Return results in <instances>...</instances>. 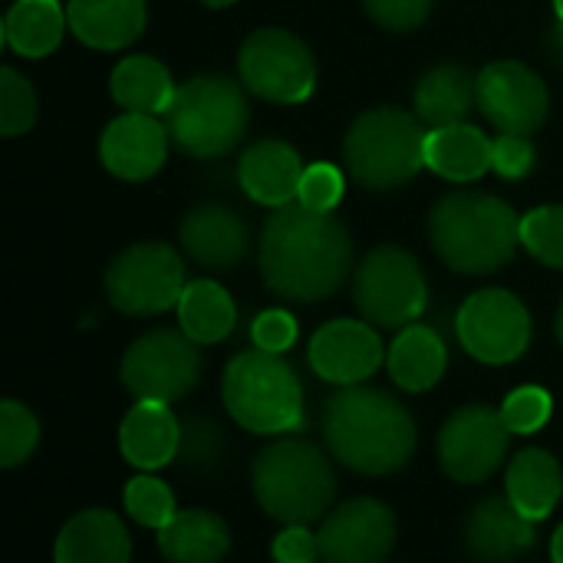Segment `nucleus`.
Instances as JSON below:
<instances>
[{
	"label": "nucleus",
	"instance_id": "nucleus-1",
	"mask_svg": "<svg viewBox=\"0 0 563 563\" xmlns=\"http://www.w3.org/2000/svg\"><path fill=\"white\" fill-rule=\"evenodd\" d=\"M353 267V241L333 211H310L300 201L277 208L261 238L264 284L297 303L327 300Z\"/></svg>",
	"mask_w": 563,
	"mask_h": 563
},
{
	"label": "nucleus",
	"instance_id": "nucleus-2",
	"mask_svg": "<svg viewBox=\"0 0 563 563\" xmlns=\"http://www.w3.org/2000/svg\"><path fill=\"white\" fill-rule=\"evenodd\" d=\"M323 442L330 455L356 475L383 478L399 472L416 452L409 409L373 386H343L323 406Z\"/></svg>",
	"mask_w": 563,
	"mask_h": 563
},
{
	"label": "nucleus",
	"instance_id": "nucleus-3",
	"mask_svg": "<svg viewBox=\"0 0 563 563\" xmlns=\"http://www.w3.org/2000/svg\"><path fill=\"white\" fill-rule=\"evenodd\" d=\"M435 254L459 274H492L515 261L521 218L495 195L452 191L429 214Z\"/></svg>",
	"mask_w": 563,
	"mask_h": 563
},
{
	"label": "nucleus",
	"instance_id": "nucleus-4",
	"mask_svg": "<svg viewBox=\"0 0 563 563\" xmlns=\"http://www.w3.org/2000/svg\"><path fill=\"white\" fill-rule=\"evenodd\" d=\"M257 505L280 525H313L336 498V475L327 452L307 439L271 442L251 468Z\"/></svg>",
	"mask_w": 563,
	"mask_h": 563
},
{
	"label": "nucleus",
	"instance_id": "nucleus-5",
	"mask_svg": "<svg viewBox=\"0 0 563 563\" xmlns=\"http://www.w3.org/2000/svg\"><path fill=\"white\" fill-rule=\"evenodd\" d=\"M221 399L231 419L254 435H294L307 426L303 383L297 369L284 356L257 346L228 363Z\"/></svg>",
	"mask_w": 563,
	"mask_h": 563
},
{
	"label": "nucleus",
	"instance_id": "nucleus-6",
	"mask_svg": "<svg viewBox=\"0 0 563 563\" xmlns=\"http://www.w3.org/2000/svg\"><path fill=\"white\" fill-rule=\"evenodd\" d=\"M162 122L178 152L191 158H221L244 139L251 106L238 79L201 73L175 89Z\"/></svg>",
	"mask_w": 563,
	"mask_h": 563
},
{
	"label": "nucleus",
	"instance_id": "nucleus-7",
	"mask_svg": "<svg viewBox=\"0 0 563 563\" xmlns=\"http://www.w3.org/2000/svg\"><path fill=\"white\" fill-rule=\"evenodd\" d=\"M426 135L412 112L389 106L369 109L343 139L346 172L373 191L402 188L426 165Z\"/></svg>",
	"mask_w": 563,
	"mask_h": 563
},
{
	"label": "nucleus",
	"instance_id": "nucleus-8",
	"mask_svg": "<svg viewBox=\"0 0 563 563\" xmlns=\"http://www.w3.org/2000/svg\"><path fill=\"white\" fill-rule=\"evenodd\" d=\"M353 300L356 310L366 317V323L389 327V330H406L412 327L426 303V277L419 261L402 251V247H376L363 257L353 277Z\"/></svg>",
	"mask_w": 563,
	"mask_h": 563
},
{
	"label": "nucleus",
	"instance_id": "nucleus-9",
	"mask_svg": "<svg viewBox=\"0 0 563 563\" xmlns=\"http://www.w3.org/2000/svg\"><path fill=\"white\" fill-rule=\"evenodd\" d=\"M185 287V264L178 251L162 241L125 247L106 271L109 303L129 317H152L178 307Z\"/></svg>",
	"mask_w": 563,
	"mask_h": 563
},
{
	"label": "nucleus",
	"instance_id": "nucleus-10",
	"mask_svg": "<svg viewBox=\"0 0 563 563\" xmlns=\"http://www.w3.org/2000/svg\"><path fill=\"white\" fill-rule=\"evenodd\" d=\"M119 376L135 402L172 406L185 399L201 376L198 343L181 330H152L125 350Z\"/></svg>",
	"mask_w": 563,
	"mask_h": 563
},
{
	"label": "nucleus",
	"instance_id": "nucleus-11",
	"mask_svg": "<svg viewBox=\"0 0 563 563\" xmlns=\"http://www.w3.org/2000/svg\"><path fill=\"white\" fill-rule=\"evenodd\" d=\"M241 82L277 106H297L310 99L317 86V63L310 46L290 30L264 26L251 33L238 56Z\"/></svg>",
	"mask_w": 563,
	"mask_h": 563
},
{
	"label": "nucleus",
	"instance_id": "nucleus-12",
	"mask_svg": "<svg viewBox=\"0 0 563 563\" xmlns=\"http://www.w3.org/2000/svg\"><path fill=\"white\" fill-rule=\"evenodd\" d=\"M455 333L468 356L488 366H505L525 356L531 343V313L511 290L488 287L462 303Z\"/></svg>",
	"mask_w": 563,
	"mask_h": 563
},
{
	"label": "nucleus",
	"instance_id": "nucleus-13",
	"mask_svg": "<svg viewBox=\"0 0 563 563\" xmlns=\"http://www.w3.org/2000/svg\"><path fill=\"white\" fill-rule=\"evenodd\" d=\"M508 426L492 406H462L439 432L442 472L459 485L488 482L508 455Z\"/></svg>",
	"mask_w": 563,
	"mask_h": 563
},
{
	"label": "nucleus",
	"instance_id": "nucleus-14",
	"mask_svg": "<svg viewBox=\"0 0 563 563\" xmlns=\"http://www.w3.org/2000/svg\"><path fill=\"white\" fill-rule=\"evenodd\" d=\"M478 109L498 132L531 135L548 119V86L531 66L498 59L478 73Z\"/></svg>",
	"mask_w": 563,
	"mask_h": 563
},
{
	"label": "nucleus",
	"instance_id": "nucleus-15",
	"mask_svg": "<svg viewBox=\"0 0 563 563\" xmlns=\"http://www.w3.org/2000/svg\"><path fill=\"white\" fill-rule=\"evenodd\" d=\"M323 563H383L396 548V515L376 498H353L323 518Z\"/></svg>",
	"mask_w": 563,
	"mask_h": 563
},
{
	"label": "nucleus",
	"instance_id": "nucleus-16",
	"mask_svg": "<svg viewBox=\"0 0 563 563\" xmlns=\"http://www.w3.org/2000/svg\"><path fill=\"white\" fill-rule=\"evenodd\" d=\"M307 360L313 366V373L333 386H360L363 379H369L383 360V340L379 333L363 323V320H330L327 327H320L310 340Z\"/></svg>",
	"mask_w": 563,
	"mask_h": 563
},
{
	"label": "nucleus",
	"instance_id": "nucleus-17",
	"mask_svg": "<svg viewBox=\"0 0 563 563\" xmlns=\"http://www.w3.org/2000/svg\"><path fill=\"white\" fill-rule=\"evenodd\" d=\"M168 129L155 115L122 112L102 129L99 158L122 181H145L158 175L168 158Z\"/></svg>",
	"mask_w": 563,
	"mask_h": 563
},
{
	"label": "nucleus",
	"instance_id": "nucleus-18",
	"mask_svg": "<svg viewBox=\"0 0 563 563\" xmlns=\"http://www.w3.org/2000/svg\"><path fill=\"white\" fill-rule=\"evenodd\" d=\"M538 521L525 518L508 495L485 498L465 518L462 541L465 551L482 563H515L538 541Z\"/></svg>",
	"mask_w": 563,
	"mask_h": 563
},
{
	"label": "nucleus",
	"instance_id": "nucleus-19",
	"mask_svg": "<svg viewBox=\"0 0 563 563\" xmlns=\"http://www.w3.org/2000/svg\"><path fill=\"white\" fill-rule=\"evenodd\" d=\"M181 247L185 254L208 271H228L238 261H244L251 234L238 211L224 205H198L185 214L181 228Z\"/></svg>",
	"mask_w": 563,
	"mask_h": 563
},
{
	"label": "nucleus",
	"instance_id": "nucleus-20",
	"mask_svg": "<svg viewBox=\"0 0 563 563\" xmlns=\"http://www.w3.org/2000/svg\"><path fill=\"white\" fill-rule=\"evenodd\" d=\"M303 172H307V165L300 162L297 148L280 139H264V142L251 145L238 162L241 188L247 191V198H254L257 205H267V208L294 205L300 195Z\"/></svg>",
	"mask_w": 563,
	"mask_h": 563
},
{
	"label": "nucleus",
	"instance_id": "nucleus-21",
	"mask_svg": "<svg viewBox=\"0 0 563 563\" xmlns=\"http://www.w3.org/2000/svg\"><path fill=\"white\" fill-rule=\"evenodd\" d=\"M132 541L119 515L89 508L73 515L53 548V563H129Z\"/></svg>",
	"mask_w": 563,
	"mask_h": 563
},
{
	"label": "nucleus",
	"instance_id": "nucleus-22",
	"mask_svg": "<svg viewBox=\"0 0 563 563\" xmlns=\"http://www.w3.org/2000/svg\"><path fill=\"white\" fill-rule=\"evenodd\" d=\"M181 422L165 402H135L119 426V449L129 465L158 472L178 459Z\"/></svg>",
	"mask_w": 563,
	"mask_h": 563
},
{
	"label": "nucleus",
	"instance_id": "nucleus-23",
	"mask_svg": "<svg viewBox=\"0 0 563 563\" xmlns=\"http://www.w3.org/2000/svg\"><path fill=\"white\" fill-rule=\"evenodd\" d=\"M69 30L92 49H125L145 30V0H69Z\"/></svg>",
	"mask_w": 563,
	"mask_h": 563
},
{
	"label": "nucleus",
	"instance_id": "nucleus-24",
	"mask_svg": "<svg viewBox=\"0 0 563 563\" xmlns=\"http://www.w3.org/2000/svg\"><path fill=\"white\" fill-rule=\"evenodd\" d=\"M412 102H416L419 122L432 129L459 125L478 106V76H472L459 63H442L419 79Z\"/></svg>",
	"mask_w": 563,
	"mask_h": 563
},
{
	"label": "nucleus",
	"instance_id": "nucleus-25",
	"mask_svg": "<svg viewBox=\"0 0 563 563\" xmlns=\"http://www.w3.org/2000/svg\"><path fill=\"white\" fill-rule=\"evenodd\" d=\"M386 366L399 389L429 393L445 376V366H449L445 340L432 327L412 323V327L399 330V336L393 340V346L386 353Z\"/></svg>",
	"mask_w": 563,
	"mask_h": 563
},
{
	"label": "nucleus",
	"instance_id": "nucleus-26",
	"mask_svg": "<svg viewBox=\"0 0 563 563\" xmlns=\"http://www.w3.org/2000/svg\"><path fill=\"white\" fill-rule=\"evenodd\" d=\"M505 495L525 518L544 521L563 495V472L558 459L544 449L518 452L505 475Z\"/></svg>",
	"mask_w": 563,
	"mask_h": 563
},
{
	"label": "nucleus",
	"instance_id": "nucleus-27",
	"mask_svg": "<svg viewBox=\"0 0 563 563\" xmlns=\"http://www.w3.org/2000/svg\"><path fill=\"white\" fill-rule=\"evenodd\" d=\"M492 148L495 142L468 122L442 125L426 135V165L449 181H475L492 168Z\"/></svg>",
	"mask_w": 563,
	"mask_h": 563
},
{
	"label": "nucleus",
	"instance_id": "nucleus-28",
	"mask_svg": "<svg viewBox=\"0 0 563 563\" xmlns=\"http://www.w3.org/2000/svg\"><path fill=\"white\" fill-rule=\"evenodd\" d=\"M158 551L172 563H218L231 551V531L211 511H178L158 531Z\"/></svg>",
	"mask_w": 563,
	"mask_h": 563
},
{
	"label": "nucleus",
	"instance_id": "nucleus-29",
	"mask_svg": "<svg viewBox=\"0 0 563 563\" xmlns=\"http://www.w3.org/2000/svg\"><path fill=\"white\" fill-rule=\"evenodd\" d=\"M175 82L165 63L155 56H125L109 79L112 99L125 112H142V115H162L175 96Z\"/></svg>",
	"mask_w": 563,
	"mask_h": 563
},
{
	"label": "nucleus",
	"instance_id": "nucleus-30",
	"mask_svg": "<svg viewBox=\"0 0 563 563\" xmlns=\"http://www.w3.org/2000/svg\"><path fill=\"white\" fill-rule=\"evenodd\" d=\"M69 26L59 0H16L3 20V43L26 59H40L53 53Z\"/></svg>",
	"mask_w": 563,
	"mask_h": 563
},
{
	"label": "nucleus",
	"instance_id": "nucleus-31",
	"mask_svg": "<svg viewBox=\"0 0 563 563\" xmlns=\"http://www.w3.org/2000/svg\"><path fill=\"white\" fill-rule=\"evenodd\" d=\"M175 310L181 333L195 343H221L238 327V307L231 294L214 280H191Z\"/></svg>",
	"mask_w": 563,
	"mask_h": 563
},
{
	"label": "nucleus",
	"instance_id": "nucleus-32",
	"mask_svg": "<svg viewBox=\"0 0 563 563\" xmlns=\"http://www.w3.org/2000/svg\"><path fill=\"white\" fill-rule=\"evenodd\" d=\"M228 455V432L205 416L185 419L181 422V439H178V459L188 472L208 475L218 472Z\"/></svg>",
	"mask_w": 563,
	"mask_h": 563
},
{
	"label": "nucleus",
	"instance_id": "nucleus-33",
	"mask_svg": "<svg viewBox=\"0 0 563 563\" xmlns=\"http://www.w3.org/2000/svg\"><path fill=\"white\" fill-rule=\"evenodd\" d=\"M36 445H40L36 416L16 399H3L0 402V465L3 468L23 465L36 452Z\"/></svg>",
	"mask_w": 563,
	"mask_h": 563
},
{
	"label": "nucleus",
	"instance_id": "nucleus-34",
	"mask_svg": "<svg viewBox=\"0 0 563 563\" xmlns=\"http://www.w3.org/2000/svg\"><path fill=\"white\" fill-rule=\"evenodd\" d=\"M521 244L531 257L563 271V205H544L521 218Z\"/></svg>",
	"mask_w": 563,
	"mask_h": 563
},
{
	"label": "nucleus",
	"instance_id": "nucleus-35",
	"mask_svg": "<svg viewBox=\"0 0 563 563\" xmlns=\"http://www.w3.org/2000/svg\"><path fill=\"white\" fill-rule=\"evenodd\" d=\"M125 511L132 515V521H139L142 528L162 531L178 511H175V495L165 482L152 478V475H139L125 485Z\"/></svg>",
	"mask_w": 563,
	"mask_h": 563
},
{
	"label": "nucleus",
	"instance_id": "nucleus-36",
	"mask_svg": "<svg viewBox=\"0 0 563 563\" xmlns=\"http://www.w3.org/2000/svg\"><path fill=\"white\" fill-rule=\"evenodd\" d=\"M36 119V92L33 86L13 69H0V135L13 139L23 135Z\"/></svg>",
	"mask_w": 563,
	"mask_h": 563
},
{
	"label": "nucleus",
	"instance_id": "nucleus-37",
	"mask_svg": "<svg viewBox=\"0 0 563 563\" xmlns=\"http://www.w3.org/2000/svg\"><path fill=\"white\" fill-rule=\"evenodd\" d=\"M551 412H554V399L541 386H521L501 406V419H505L511 435H534V432H541L548 426Z\"/></svg>",
	"mask_w": 563,
	"mask_h": 563
},
{
	"label": "nucleus",
	"instance_id": "nucleus-38",
	"mask_svg": "<svg viewBox=\"0 0 563 563\" xmlns=\"http://www.w3.org/2000/svg\"><path fill=\"white\" fill-rule=\"evenodd\" d=\"M343 191H346L343 172L330 162H317V165H307L297 201L310 211H333L343 201Z\"/></svg>",
	"mask_w": 563,
	"mask_h": 563
},
{
	"label": "nucleus",
	"instance_id": "nucleus-39",
	"mask_svg": "<svg viewBox=\"0 0 563 563\" xmlns=\"http://www.w3.org/2000/svg\"><path fill=\"white\" fill-rule=\"evenodd\" d=\"M534 158H538V152H534L531 135H511V132H501V135L495 139V148H492V168H495L501 178L518 181V178L531 175V172H534Z\"/></svg>",
	"mask_w": 563,
	"mask_h": 563
},
{
	"label": "nucleus",
	"instance_id": "nucleus-40",
	"mask_svg": "<svg viewBox=\"0 0 563 563\" xmlns=\"http://www.w3.org/2000/svg\"><path fill=\"white\" fill-rule=\"evenodd\" d=\"M435 0H363V10L369 13V20H376L383 30H416L426 23V16L432 13Z\"/></svg>",
	"mask_w": 563,
	"mask_h": 563
},
{
	"label": "nucleus",
	"instance_id": "nucleus-41",
	"mask_svg": "<svg viewBox=\"0 0 563 563\" xmlns=\"http://www.w3.org/2000/svg\"><path fill=\"white\" fill-rule=\"evenodd\" d=\"M251 340L257 350L284 356L297 343V320L287 310H264L251 323Z\"/></svg>",
	"mask_w": 563,
	"mask_h": 563
},
{
	"label": "nucleus",
	"instance_id": "nucleus-42",
	"mask_svg": "<svg viewBox=\"0 0 563 563\" xmlns=\"http://www.w3.org/2000/svg\"><path fill=\"white\" fill-rule=\"evenodd\" d=\"M320 541L307 525H287L274 541V561L277 563H317Z\"/></svg>",
	"mask_w": 563,
	"mask_h": 563
},
{
	"label": "nucleus",
	"instance_id": "nucleus-43",
	"mask_svg": "<svg viewBox=\"0 0 563 563\" xmlns=\"http://www.w3.org/2000/svg\"><path fill=\"white\" fill-rule=\"evenodd\" d=\"M548 53L558 66H563V20H558L548 33Z\"/></svg>",
	"mask_w": 563,
	"mask_h": 563
},
{
	"label": "nucleus",
	"instance_id": "nucleus-44",
	"mask_svg": "<svg viewBox=\"0 0 563 563\" xmlns=\"http://www.w3.org/2000/svg\"><path fill=\"white\" fill-rule=\"evenodd\" d=\"M551 561L563 563V525L554 531V538H551Z\"/></svg>",
	"mask_w": 563,
	"mask_h": 563
},
{
	"label": "nucleus",
	"instance_id": "nucleus-45",
	"mask_svg": "<svg viewBox=\"0 0 563 563\" xmlns=\"http://www.w3.org/2000/svg\"><path fill=\"white\" fill-rule=\"evenodd\" d=\"M205 7H231V3H238V0H201Z\"/></svg>",
	"mask_w": 563,
	"mask_h": 563
},
{
	"label": "nucleus",
	"instance_id": "nucleus-46",
	"mask_svg": "<svg viewBox=\"0 0 563 563\" xmlns=\"http://www.w3.org/2000/svg\"><path fill=\"white\" fill-rule=\"evenodd\" d=\"M558 340H561V346H563V300H561V310H558Z\"/></svg>",
	"mask_w": 563,
	"mask_h": 563
},
{
	"label": "nucleus",
	"instance_id": "nucleus-47",
	"mask_svg": "<svg viewBox=\"0 0 563 563\" xmlns=\"http://www.w3.org/2000/svg\"><path fill=\"white\" fill-rule=\"evenodd\" d=\"M554 10H558V20H563V0H554Z\"/></svg>",
	"mask_w": 563,
	"mask_h": 563
}]
</instances>
